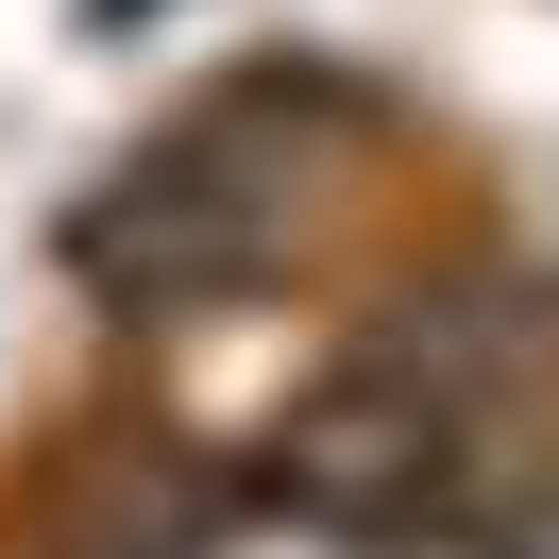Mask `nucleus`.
Here are the masks:
<instances>
[{
    "instance_id": "1",
    "label": "nucleus",
    "mask_w": 559,
    "mask_h": 559,
    "mask_svg": "<svg viewBox=\"0 0 559 559\" xmlns=\"http://www.w3.org/2000/svg\"><path fill=\"white\" fill-rule=\"evenodd\" d=\"M306 136L322 103H221V119H170L153 153H119L69 221V272L103 306L170 322V306H221L288 254V187H306Z\"/></svg>"
},
{
    "instance_id": "2",
    "label": "nucleus",
    "mask_w": 559,
    "mask_h": 559,
    "mask_svg": "<svg viewBox=\"0 0 559 559\" xmlns=\"http://www.w3.org/2000/svg\"><path fill=\"white\" fill-rule=\"evenodd\" d=\"M457 457H475V424H457L407 356H356V373L288 424V491H306L340 543H424L441 491H457Z\"/></svg>"
},
{
    "instance_id": "3",
    "label": "nucleus",
    "mask_w": 559,
    "mask_h": 559,
    "mask_svg": "<svg viewBox=\"0 0 559 559\" xmlns=\"http://www.w3.org/2000/svg\"><path fill=\"white\" fill-rule=\"evenodd\" d=\"M457 559H559V457H543V475H509V491H491V509H475V543H457Z\"/></svg>"
}]
</instances>
